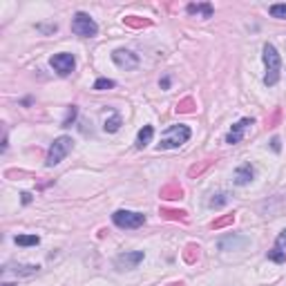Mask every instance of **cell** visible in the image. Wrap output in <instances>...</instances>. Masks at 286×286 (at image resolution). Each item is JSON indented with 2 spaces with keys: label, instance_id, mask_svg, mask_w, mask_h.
<instances>
[{
  "label": "cell",
  "instance_id": "cell-1",
  "mask_svg": "<svg viewBox=\"0 0 286 286\" xmlns=\"http://www.w3.org/2000/svg\"><path fill=\"white\" fill-rule=\"evenodd\" d=\"M264 65H266V76H264V85H268V87H273V85H277L279 76H282V56L277 54V49H275V45L266 43L264 45Z\"/></svg>",
  "mask_w": 286,
  "mask_h": 286
},
{
  "label": "cell",
  "instance_id": "cell-2",
  "mask_svg": "<svg viewBox=\"0 0 286 286\" xmlns=\"http://www.w3.org/2000/svg\"><path fill=\"white\" fill-rule=\"evenodd\" d=\"M190 128L188 125H183V123H179V125H170L168 130H165V134L161 137V143L157 145L159 150H172V148H181L183 143H188V139H190Z\"/></svg>",
  "mask_w": 286,
  "mask_h": 286
},
{
  "label": "cell",
  "instance_id": "cell-3",
  "mask_svg": "<svg viewBox=\"0 0 286 286\" xmlns=\"http://www.w3.org/2000/svg\"><path fill=\"white\" fill-rule=\"evenodd\" d=\"M72 143H74L72 137H67V134L54 139V143L49 145V152H47V159H45V165H47V168H54V165L61 163L63 159L72 152Z\"/></svg>",
  "mask_w": 286,
  "mask_h": 286
},
{
  "label": "cell",
  "instance_id": "cell-4",
  "mask_svg": "<svg viewBox=\"0 0 286 286\" xmlns=\"http://www.w3.org/2000/svg\"><path fill=\"white\" fill-rule=\"evenodd\" d=\"M72 32L83 38H94L99 34V25L92 21L89 14L78 12V14H74V18H72Z\"/></svg>",
  "mask_w": 286,
  "mask_h": 286
},
{
  "label": "cell",
  "instance_id": "cell-5",
  "mask_svg": "<svg viewBox=\"0 0 286 286\" xmlns=\"http://www.w3.org/2000/svg\"><path fill=\"white\" fill-rule=\"evenodd\" d=\"M112 222H114V226H119V228L134 230V228H141L145 224V215L134 213V210H117V213L112 215Z\"/></svg>",
  "mask_w": 286,
  "mask_h": 286
},
{
  "label": "cell",
  "instance_id": "cell-6",
  "mask_svg": "<svg viewBox=\"0 0 286 286\" xmlns=\"http://www.w3.org/2000/svg\"><path fill=\"white\" fill-rule=\"evenodd\" d=\"M49 65L54 67V72H56V74L67 76V74L74 72L76 58H74V54H69V52H61V54H54V56L49 58Z\"/></svg>",
  "mask_w": 286,
  "mask_h": 286
},
{
  "label": "cell",
  "instance_id": "cell-7",
  "mask_svg": "<svg viewBox=\"0 0 286 286\" xmlns=\"http://www.w3.org/2000/svg\"><path fill=\"white\" fill-rule=\"evenodd\" d=\"M145 253L143 250H130V253H121L117 259H114V266H117L119 270H132L137 268L139 264L143 262Z\"/></svg>",
  "mask_w": 286,
  "mask_h": 286
},
{
  "label": "cell",
  "instance_id": "cell-8",
  "mask_svg": "<svg viewBox=\"0 0 286 286\" xmlns=\"http://www.w3.org/2000/svg\"><path fill=\"white\" fill-rule=\"evenodd\" d=\"M112 61L117 67L125 69V72L139 67V56L134 52H130V49H117V52H112Z\"/></svg>",
  "mask_w": 286,
  "mask_h": 286
},
{
  "label": "cell",
  "instance_id": "cell-9",
  "mask_svg": "<svg viewBox=\"0 0 286 286\" xmlns=\"http://www.w3.org/2000/svg\"><path fill=\"white\" fill-rule=\"evenodd\" d=\"M250 239L244 237V235H226L217 242V248L219 250H242L248 246Z\"/></svg>",
  "mask_w": 286,
  "mask_h": 286
},
{
  "label": "cell",
  "instance_id": "cell-10",
  "mask_svg": "<svg viewBox=\"0 0 286 286\" xmlns=\"http://www.w3.org/2000/svg\"><path fill=\"white\" fill-rule=\"evenodd\" d=\"M253 125V119H242V121H237L230 128V132L226 134V143H230V145H235V143H239L244 139V132Z\"/></svg>",
  "mask_w": 286,
  "mask_h": 286
},
{
  "label": "cell",
  "instance_id": "cell-11",
  "mask_svg": "<svg viewBox=\"0 0 286 286\" xmlns=\"http://www.w3.org/2000/svg\"><path fill=\"white\" fill-rule=\"evenodd\" d=\"M255 177V168L250 163H242L237 170L233 172V183L235 185H248Z\"/></svg>",
  "mask_w": 286,
  "mask_h": 286
},
{
  "label": "cell",
  "instance_id": "cell-12",
  "mask_svg": "<svg viewBox=\"0 0 286 286\" xmlns=\"http://www.w3.org/2000/svg\"><path fill=\"white\" fill-rule=\"evenodd\" d=\"M185 12L190 14V16H199V18H210L213 16V5L210 3H193V5H188V7H185Z\"/></svg>",
  "mask_w": 286,
  "mask_h": 286
},
{
  "label": "cell",
  "instance_id": "cell-13",
  "mask_svg": "<svg viewBox=\"0 0 286 286\" xmlns=\"http://www.w3.org/2000/svg\"><path fill=\"white\" fill-rule=\"evenodd\" d=\"M5 270H12V273L21 275V277H29V275H36L41 270L38 264H14V266H7Z\"/></svg>",
  "mask_w": 286,
  "mask_h": 286
},
{
  "label": "cell",
  "instance_id": "cell-14",
  "mask_svg": "<svg viewBox=\"0 0 286 286\" xmlns=\"http://www.w3.org/2000/svg\"><path fill=\"white\" fill-rule=\"evenodd\" d=\"M123 125V119H121V114L119 112H110V117L105 119V123H103V130L108 134H114V132H119V128Z\"/></svg>",
  "mask_w": 286,
  "mask_h": 286
},
{
  "label": "cell",
  "instance_id": "cell-15",
  "mask_svg": "<svg viewBox=\"0 0 286 286\" xmlns=\"http://www.w3.org/2000/svg\"><path fill=\"white\" fill-rule=\"evenodd\" d=\"M152 137H154V128L152 125H143L137 134V148H145V145L152 141Z\"/></svg>",
  "mask_w": 286,
  "mask_h": 286
},
{
  "label": "cell",
  "instance_id": "cell-16",
  "mask_svg": "<svg viewBox=\"0 0 286 286\" xmlns=\"http://www.w3.org/2000/svg\"><path fill=\"white\" fill-rule=\"evenodd\" d=\"M230 202V195L228 193H217V195H213V197L208 199V208H224L226 204Z\"/></svg>",
  "mask_w": 286,
  "mask_h": 286
},
{
  "label": "cell",
  "instance_id": "cell-17",
  "mask_svg": "<svg viewBox=\"0 0 286 286\" xmlns=\"http://www.w3.org/2000/svg\"><path fill=\"white\" fill-rule=\"evenodd\" d=\"M181 195H183V190H181V185H177V183L161 188V197L163 199H181Z\"/></svg>",
  "mask_w": 286,
  "mask_h": 286
},
{
  "label": "cell",
  "instance_id": "cell-18",
  "mask_svg": "<svg viewBox=\"0 0 286 286\" xmlns=\"http://www.w3.org/2000/svg\"><path fill=\"white\" fill-rule=\"evenodd\" d=\"M14 242L18 246H38L41 244V237H38V235H16Z\"/></svg>",
  "mask_w": 286,
  "mask_h": 286
},
{
  "label": "cell",
  "instance_id": "cell-19",
  "mask_svg": "<svg viewBox=\"0 0 286 286\" xmlns=\"http://www.w3.org/2000/svg\"><path fill=\"white\" fill-rule=\"evenodd\" d=\"M76 117H78V108H76V105H69L67 114H65V119H63V123H61V128H69V125L76 121Z\"/></svg>",
  "mask_w": 286,
  "mask_h": 286
},
{
  "label": "cell",
  "instance_id": "cell-20",
  "mask_svg": "<svg viewBox=\"0 0 286 286\" xmlns=\"http://www.w3.org/2000/svg\"><path fill=\"white\" fill-rule=\"evenodd\" d=\"M268 14H270L273 18H277V21H286V5H284V3H279V5H270Z\"/></svg>",
  "mask_w": 286,
  "mask_h": 286
},
{
  "label": "cell",
  "instance_id": "cell-21",
  "mask_svg": "<svg viewBox=\"0 0 286 286\" xmlns=\"http://www.w3.org/2000/svg\"><path fill=\"white\" fill-rule=\"evenodd\" d=\"M114 83L112 78H97V83H94V89H97V92H103V89H112L114 87Z\"/></svg>",
  "mask_w": 286,
  "mask_h": 286
},
{
  "label": "cell",
  "instance_id": "cell-22",
  "mask_svg": "<svg viewBox=\"0 0 286 286\" xmlns=\"http://www.w3.org/2000/svg\"><path fill=\"white\" fill-rule=\"evenodd\" d=\"M268 259H273V262L282 264V262H286V253H284L282 248H277V246H275L273 250H268Z\"/></svg>",
  "mask_w": 286,
  "mask_h": 286
},
{
  "label": "cell",
  "instance_id": "cell-23",
  "mask_svg": "<svg viewBox=\"0 0 286 286\" xmlns=\"http://www.w3.org/2000/svg\"><path fill=\"white\" fill-rule=\"evenodd\" d=\"M183 257H185V262H195V257H199V246H195V244L185 246Z\"/></svg>",
  "mask_w": 286,
  "mask_h": 286
},
{
  "label": "cell",
  "instance_id": "cell-24",
  "mask_svg": "<svg viewBox=\"0 0 286 286\" xmlns=\"http://www.w3.org/2000/svg\"><path fill=\"white\" fill-rule=\"evenodd\" d=\"M123 23L130 25V27H145V25H150V21H143V18H137V16H125Z\"/></svg>",
  "mask_w": 286,
  "mask_h": 286
},
{
  "label": "cell",
  "instance_id": "cell-25",
  "mask_svg": "<svg viewBox=\"0 0 286 286\" xmlns=\"http://www.w3.org/2000/svg\"><path fill=\"white\" fill-rule=\"evenodd\" d=\"M233 222H235V215H226V217L217 219V222H213V228L219 230V228H224V226H228V224H233Z\"/></svg>",
  "mask_w": 286,
  "mask_h": 286
},
{
  "label": "cell",
  "instance_id": "cell-26",
  "mask_svg": "<svg viewBox=\"0 0 286 286\" xmlns=\"http://www.w3.org/2000/svg\"><path fill=\"white\" fill-rule=\"evenodd\" d=\"M193 110H195V101H193V99H183V101L177 105V112H193Z\"/></svg>",
  "mask_w": 286,
  "mask_h": 286
},
{
  "label": "cell",
  "instance_id": "cell-27",
  "mask_svg": "<svg viewBox=\"0 0 286 286\" xmlns=\"http://www.w3.org/2000/svg\"><path fill=\"white\" fill-rule=\"evenodd\" d=\"M161 215L163 217H168V219H183V215L185 213H181V210H161Z\"/></svg>",
  "mask_w": 286,
  "mask_h": 286
},
{
  "label": "cell",
  "instance_id": "cell-28",
  "mask_svg": "<svg viewBox=\"0 0 286 286\" xmlns=\"http://www.w3.org/2000/svg\"><path fill=\"white\" fill-rule=\"evenodd\" d=\"M275 246H277V248H282V250L286 248V228L277 235V242H275Z\"/></svg>",
  "mask_w": 286,
  "mask_h": 286
},
{
  "label": "cell",
  "instance_id": "cell-29",
  "mask_svg": "<svg viewBox=\"0 0 286 286\" xmlns=\"http://www.w3.org/2000/svg\"><path fill=\"white\" fill-rule=\"evenodd\" d=\"M270 148H273L275 152H279V150H282V141H279V137H273V139H270Z\"/></svg>",
  "mask_w": 286,
  "mask_h": 286
},
{
  "label": "cell",
  "instance_id": "cell-30",
  "mask_svg": "<svg viewBox=\"0 0 286 286\" xmlns=\"http://www.w3.org/2000/svg\"><path fill=\"white\" fill-rule=\"evenodd\" d=\"M21 197H23V204H25V206H27V204H32V193H23Z\"/></svg>",
  "mask_w": 286,
  "mask_h": 286
},
{
  "label": "cell",
  "instance_id": "cell-31",
  "mask_svg": "<svg viewBox=\"0 0 286 286\" xmlns=\"http://www.w3.org/2000/svg\"><path fill=\"white\" fill-rule=\"evenodd\" d=\"M159 85H161V89H168V87H170V76H163Z\"/></svg>",
  "mask_w": 286,
  "mask_h": 286
},
{
  "label": "cell",
  "instance_id": "cell-32",
  "mask_svg": "<svg viewBox=\"0 0 286 286\" xmlns=\"http://www.w3.org/2000/svg\"><path fill=\"white\" fill-rule=\"evenodd\" d=\"M3 286H16V284H9V282H5V284H3Z\"/></svg>",
  "mask_w": 286,
  "mask_h": 286
}]
</instances>
